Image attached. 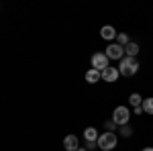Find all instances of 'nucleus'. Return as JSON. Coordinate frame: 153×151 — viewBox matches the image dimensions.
<instances>
[{
    "label": "nucleus",
    "mask_w": 153,
    "mask_h": 151,
    "mask_svg": "<svg viewBox=\"0 0 153 151\" xmlns=\"http://www.w3.org/2000/svg\"><path fill=\"white\" fill-rule=\"evenodd\" d=\"M139 71V61H137V57H123L120 59V68H118V74L120 76H127V78H131V76H135Z\"/></svg>",
    "instance_id": "obj_1"
},
{
    "label": "nucleus",
    "mask_w": 153,
    "mask_h": 151,
    "mask_svg": "<svg viewBox=\"0 0 153 151\" xmlns=\"http://www.w3.org/2000/svg\"><path fill=\"white\" fill-rule=\"evenodd\" d=\"M117 133H102L100 137H98V149H102V151H112L114 147H117Z\"/></svg>",
    "instance_id": "obj_2"
},
{
    "label": "nucleus",
    "mask_w": 153,
    "mask_h": 151,
    "mask_svg": "<svg viewBox=\"0 0 153 151\" xmlns=\"http://www.w3.org/2000/svg\"><path fill=\"white\" fill-rule=\"evenodd\" d=\"M129 118H131V112L127 106H117L112 110V121L117 123V127H123V125H129Z\"/></svg>",
    "instance_id": "obj_3"
},
{
    "label": "nucleus",
    "mask_w": 153,
    "mask_h": 151,
    "mask_svg": "<svg viewBox=\"0 0 153 151\" xmlns=\"http://www.w3.org/2000/svg\"><path fill=\"white\" fill-rule=\"evenodd\" d=\"M106 57L108 59H120L125 57V47H120L118 43H112V45L106 47Z\"/></svg>",
    "instance_id": "obj_4"
},
{
    "label": "nucleus",
    "mask_w": 153,
    "mask_h": 151,
    "mask_svg": "<svg viewBox=\"0 0 153 151\" xmlns=\"http://www.w3.org/2000/svg\"><path fill=\"white\" fill-rule=\"evenodd\" d=\"M108 61H110V59L106 57V53H94V55H92V68L98 70V71H102V70L108 68Z\"/></svg>",
    "instance_id": "obj_5"
},
{
    "label": "nucleus",
    "mask_w": 153,
    "mask_h": 151,
    "mask_svg": "<svg viewBox=\"0 0 153 151\" xmlns=\"http://www.w3.org/2000/svg\"><path fill=\"white\" fill-rule=\"evenodd\" d=\"M100 76H102V80H104V82H117L120 74H118V68H112V65H108L106 70L100 71Z\"/></svg>",
    "instance_id": "obj_6"
},
{
    "label": "nucleus",
    "mask_w": 153,
    "mask_h": 151,
    "mask_svg": "<svg viewBox=\"0 0 153 151\" xmlns=\"http://www.w3.org/2000/svg\"><path fill=\"white\" fill-rule=\"evenodd\" d=\"M63 147L68 151H78L80 149V141H78L76 135H68V137L63 139Z\"/></svg>",
    "instance_id": "obj_7"
},
{
    "label": "nucleus",
    "mask_w": 153,
    "mask_h": 151,
    "mask_svg": "<svg viewBox=\"0 0 153 151\" xmlns=\"http://www.w3.org/2000/svg\"><path fill=\"white\" fill-rule=\"evenodd\" d=\"M117 31H114V27H110V25H104L102 29H100V37L106 39V41H112V39H117Z\"/></svg>",
    "instance_id": "obj_8"
},
{
    "label": "nucleus",
    "mask_w": 153,
    "mask_h": 151,
    "mask_svg": "<svg viewBox=\"0 0 153 151\" xmlns=\"http://www.w3.org/2000/svg\"><path fill=\"white\" fill-rule=\"evenodd\" d=\"M98 131H96L94 127H88L86 131H84V139H86V143H98Z\"/></svg>",
    "instance_id": "obj_9"
},
{
    "label": "nucleus",
    "mask_w": 153,
    "mask_h": 151,
    "mask_svg": "<svg viewBox=\"0 0 153 151\" xmlns=\"http://www.w3.org/2000/svg\"><path fill=\"white\" fill-rule=\"evenodd\" d=\"M84 78H86V82H88V84H96V82H100V80H102L100 71L94 70V68H90V70L86 71V76H84Z\"/></svg>",
    "instance_id": "obj_10"
},
{
    "label": "nucleus",
    "mask_w": 153,
    "mask_h": 151,
    "mask_svg": "<svg viewBox=\"0 0 153 151\" xmlns=\"http://www.w3.org/2000/svg\"><path fill=\"white\" fill-rule=\"evenodd\" d=\"M141 108H143L145 115H153V96H151V98H143Z\"/></svg>",
    "instance_id": "obj_11"
},
{
    "label": "nucleus",
    "mask_w": 153,
    "mask_h": 151,
    "mask_svg": "<svg viewBox=\"0 0 153 151\" xmlns=\"http://www.w3.org/2000/svg\"><path fill=\"white\" fill-rule=\"evenodd\" d=\"M125 53H127V55H129V57H137V53H139V45H137V43H133V41H131L129 45L125 47Z\"/></svg>",
    "instance_id": "obj_12"
},
{
    "label": "nucleus",
    "mask_w": 153,
    "mask_h": 151,
    "mask_svg": "<svg viewBox=\"0 0 153 151\" xmlns=\"http://www.w3.org/2000/svg\"><path fill=\"white\" fill-rule=\"evenodd\" d=\"M129 104L133 106V108H139V106L143 104V98H141V96H139L137 92H135V94H131V96H129Z\"/></svg>",
    "instance_id": "obj_13"
},
{
    "label": "nucleus",
    "mask_w": 153,
    "mask_h": 151,
    "mask_svg": "<svg viewBox=\"0 0 153 151\" xmlns=\"http://www.w3.org/2000/svg\"><path fill=\"white\" fill-rule=\"evenodd\" d=\"M117 43H118L120 47H127V45L131 43L129 35H127V33H118V35H117Z\"/></svg>",
    "instance_id": "obj_14"
},
{
    "label": "nucleus",
    "mask_w": 153,
    "mask_h": 151,
    "mask_svg": "<svg viewBox=\"0 0 153 151\" xmlns=\"http://www.w3.org/2000/svg\"><path fill=\"white\" fill-rule=\"evenodd\" d=\"M120 135H123V137H131V135H133V129H131L129 125H123V127H120Z\"/></svg>",
    "instance_id": "obj_15"
},
{
    "label": "nucleus",
    "mask_w": 153,
    "mask_h": 151,
    "mask_svg": "<svg viewBox=\"0 0 153 151\" xmlns=\"http://www.w3.org/2000/svg\"><path fill=\"white\" fill-rule=\"evenodd\" d=\"M106 129H108V133H112V131L117 129V123H114L112 118H110V121H106Z\"/></svg>",
    "instance_id": "obj_16"
},
{
    "label": "nucleus",
    "mask_w": 153,
    "mask_h": 151,
    "mask_svg": "<svg viewBox=\"0 0 153 151\" xmlns=\"http://www.w3.org/2000/svg\"><path fill=\"white\" fill-rule=\"evenodd\" d=\"M141 151H153V147H143Z\"/></svg>",
    "instance_id": "obj_17"
},
{
    "label": "nucleus",
    "mask_w": 153,
    "mask_h": 151,
    "mask_svg": "<svg viewBox=\"0 0 153 151\" xmlns=\"http://www.w3.org/2000/svg\"><path fill=\"white\" fill-rule=\"evenodd\" d=\"M78 151H88V149H86V147H80V149H78Z\"/></svg>",
    "instance_id": "obj_18"
}]
</instances>
